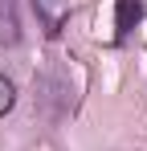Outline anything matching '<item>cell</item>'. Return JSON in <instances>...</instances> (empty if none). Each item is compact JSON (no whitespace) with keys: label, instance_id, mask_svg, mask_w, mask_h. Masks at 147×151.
<instances>
[{"label":"cell","instance_id":"1","mask_svg":"<svg viewBox=\"0 0 147 151\" xmlns=\"http://www.w3.org/2000/svg\"><path fill=\"white\" fill-rule=\"evenodd\" d=\"M147 12V0H115V45H122Z\"/></svg>","mask_w":147,"mask_h":151},{"label":"cell","instance_id":"2","mask_svg":"<svg viewBox=\"0 0 147 151\" xmlns=\"http://www.w3.org/2000/svg\"><path fill=\"white\" fill-rule=\"evenodd\" d=\"M33 12L45 29V37H61V29L70 21V0H33Z\"/></svg>","mask_w":147,"mask_h":151},{"label":"cell","instance_id":"3","mask_svg":"<svg viewBox=\"0 0 147 151\" xmlns=\"http://www.w3.org/2000/svg\"><path fill=\"white\" fill-rule=\"evenodd\" d=\"M21 41V17H17V0H0V45H17Z\"/></svg>","mask_w":147,"mask_h":151},{"label":"cell","instance_id":"4","mask_svg":"<svg viewBox=\"0 0 147 151\" xmlns=\"http://www.w3.org/2000/svg\"><path fill=\"white\" fill-rule=\"evenodd\" d=\"M12 106H17V86H12L8 78L0 74V119H4V114H8Z\"/></svg>","mask_w":147,"mask_h":151}]
</instances>
